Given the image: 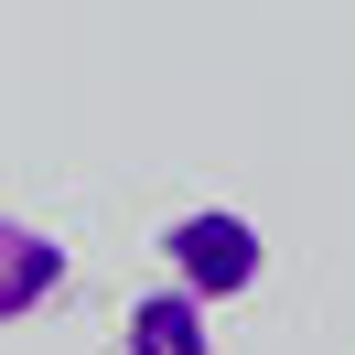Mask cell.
<instances>
[{"label": "cell", "mask_w": 355, "mask_h": 355, "mask_svg": "<svg viewBox=\"0 0 355 355\" xmlns=\"http://www.w3.org/2000/svg\"><path fill=\"white\" fill-rule=\"evenodd\" d=\"M162 269H173L183 291H205V302H248L259 269H269V237L237 205H183V216L162 226Z\"/></svg>", "instance_id": "1"}, {"label": "cell", "mask_w": 355, "mask_h": 355, "mask_svg": "<svg viewBox=\"0 0 355 355\" xmlns=\"http://www.w3.org/2000/svg\"><path fill=\"white\" fill-rule=\"evenodd\" d=\"M108 355H216V302L183 291V280L140 291V302L119 312V345H108Z\"/></svg>", "instance_id": "2"}, {"label": "cell", "mask_w": 355, "mask_h": 355, "mask_svg": "<svg viewBox=\"0 0 355 355\" xmlns=\"http://www.w3.org/2000/svg\"><path fill=\"white\" fill-rule=\"evenodd\" d=\"M65 280H76V259H65L54 226H33V216L0 226V312H11V323H33L44 302H65Z\"/></svg>", "instance_id": "3"}]
</instances>
